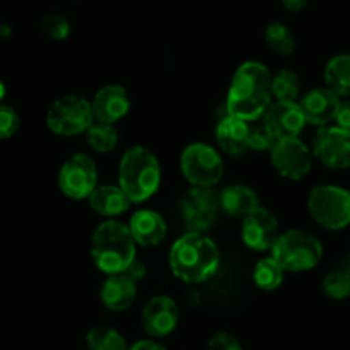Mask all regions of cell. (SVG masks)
I'll list each match as a JSON object with an SVG mask.
<instances>
[{
	"label": "cell",
	"mask_w": 350,
	"mask_h": 350,
	"mask_svg": "<svg viewBox=\"0 0 350 350\" xmlns=\"http://www.w3.org/2000/svg\"><path fill=\"white\" fill-rule=\"evenodd\" d=\"M325 84L338 98H350V53L330 58L325 67Z\"/></svg>",
	"instance_id": "cell-23"
},
{
	"label": "cell",
	"mask_w": 350,
	"mask_h": 350,
	"mask_svg": "<svg viewBox=\"0 0 350 350\" xmlns=\"http://www.w3.org/2000/svg\"><path fill=\"white\" fill-rule=\"evenodd\" d=\"M279 236V221L269 208L258 207L243 219V243L253 252H270Z\"/></svg>",
	"instance_id": "cell-13"
},
{
	"label": "cell",
	"mask_w": 350,
	"mask_h": 350,
	"mask_svg": "<svg viewBox=\"0 0 350 350\" xmlns=\"http://www.w3.org/2000/svg\"><path fill=\"white\" fill-rule=\"evenodd\" d=\"M161 164L156 154L144 146H133L122 156L118 166V187L132 204H142L161 187Z\"/></svg>",
	"instance_id": "cell-4"
},
{
	"label": "cell",
	"mask_w": 350,
	"mask_h": 350,
	"mask_svg": "<svg viewBox=\"0 0 350 350\" xmlns=\"http://www.w3.org/2000/svg\"><path fill=\"white\" fill-rule=\"evenodd\" d=\"M335 122H337L338 129L350 133V99L340 103V108H338L337 116H335Z\"/></svg>",
	"instance_id": "cell-34"
},
{
	"label": "cell",
	"mask_w": 350,
	"mask_h": 350,
	"mask_svg": "<svg viewBox=\"0 0 350 350\" xmlns=\"http://www.w3.org/2000/svg\"><path fill=\"white\" fill-rule=\"evenodd\" d=\"M140 321L147 335L152 338H164L176 330L180 321V308L173 297L159 294L144 306Z\"/></svg>",
	"instance_id": "cell-14"
},
{
	"label": "cell",
	"mask_w": 350,
	"mask_h": 350,
	"mask_svg": "<svg viewBox=\"0 0 350 350\" xmlns=\"http://www.w3.org/2000/svg\"><path fill=\"white\" fill-rule=\"evenodd\" d=\"M180 170L191 187L212 188L224 176V161L212 146L193 142L181 152Z\"/></svg>",
	"instance_id": "cell-7"
},
{
	"label": "cell",
	"mask_w": 350,
	"mask_h": 350,
	"mask_svg": "<svg viewBox=\"0 0 350 350\" xmlns=\"http://www.w3.org/2000/svg\"><path fill=\"white\" fill-rule=\"evenodd\" d=\"M272 103V72L265 64L248 60L236 68L226 99V115L246 123L260 122Z\"/></svg>",
	"instance_id": "cell-1"
},
{
	"label": "cell",
	"mask_w": 350,
	"mask_h": 350,
	"mask_svg": "<svg viewBox=\"0 0 350 350\" xmlns=\"http://www.w3.org/2000/svg\"><path fill=\"white\" fill-rule=\"evenodd\" d=\"M219 202L211 188L191 187L181 198V219L188 232H205L217 219Z\"/></svg>",
	"instance_id": "cell-11"
},
{
	"label": "cell",
	"mask_w": 350,
	"mask_h": 350,
	"mask_svg": "<svg viewBox=\"0 0 350 350\" xmlns=\"http://www.w3.org/2000/svg\"><path fill=\"white\" fill-rule=\"evenodd\" d=\"M170 269L185 284H202L215 275L221 252L205 232H185L170 248Z\"/></svg>",
	"instance_id": "cell-2"
},
{
	"label": "cell",
	"mask_w": 350,
	"mask_h": 350,
	"mask_svg": "<svg viewBox=\"0 0 350 350\" xmlns=\"http://www.w3.org/2000/svg\"><path fill=\"white\" fill-rule=\"evenodd\" d=\"M272 98L280 103H299L301 79L291 68H282L272 75Z\"/></svg>",
	"instance_id": "cell-24"
},
{
	"label": "cell",
	"mask_w": 350,
	"mask_h": 350,
	"mask_svg": "<svg viewBox=\"0 0 350 350\" xmlns=\"http://www.w3.org/2000/svg\"><path fill=\"white\" fill-rule=\"evenodd\" d=\"M308 212L321 228L340 231L350 224V191L337 185H318L308 195Z\"/></svg>",
	"instance_id": "cell-6"
},
{
	"label": "cell",
	"mask_w": 350,
	"mask_h": 350,
	"mask_svg": "<svg viewBox=\"0 0 350 350\" xmlns=\"http://www.w3.org/2000/svg\"><path fill=\"white\" fill-rule=\"evenodd\" d=\"M146 272H147L146 265H144V263L140 262V260L135 258L132 263H130L129 269H126L123 273H125L126 277H130V279H132L133 282L137 284V282H139V280L144 279V275H146Z\"/></svg>",
	"instance_id": "cell-35"
},
{
	"label": "cell",
	"mask_w": 350,
	"mask_h": 350,
	"mask_svg": "<svg viewBox=\"0 0 350 350\" xmlns=\"http://www.w3.org/2000/svg\"><path fill=\"white\" fill-rule=\"evenodd\" d=\"M253 282L262 291H275L284 282V270L272 256L262 258L256 262L253 269Z\"/></svg>",
	"instance_id": "cell-25"
},
{
	"label": "cell",
	"mask_w": 350,
	"mask_h": 350,
	"mask_svg": "<svg viewBox=\"0 0 350 350\" xmlns=\"http://www.w3.org/2000/svg\"><path fill=\"white\" fill-rule=\"evenodd\" d=\"M89 207L106 219H115L125 214L132 202L118 185H98L88 197Z\"/></svg>",
	"instance_id": "cell-21"
},
{
	"label": "cell",
	"mask_w": 350,
	"mask_h": 350,
	"mask_svg": "<svg viewBox=\"0 0 350 350\" xmlns=\"http://www.w3.org/2000/svg\"><path fill=\"white\" fill-rule=\"evenodd\" d=\"M85 140L94 152L106 154L111 152L118 144V132H116L115 125L92 122V125L85 130Z\"/></svg>",
	"instance_id": "cell-26"
},
{
	"label": "cell",
	"mask_w": 350,
	"mask_h": 350,
	"mask_svg": "<svg viewBox=\"0 0 350 350\" xmlns=\"http://www.w3.org/2000/svg\"><path fill=\"white\" fill-rule=\"evenodd\" d=\"M275 137L269 132L262 122L260 123H250L248 132V150H256V152H265V150H272L273 144H275Z\"/></svg>",
	"instance_id": "cell-31"
},
{
	"label": "cell",
	"mask_w": 350,
	"mask_h": 350,
	"mask_svg": "<svg viewBox=\"0 0 350 350\" xmlns=\"http://www.w3.org/2000/svg\"><path fill=\"white\" fill-rule=\"evenodd\" d=\"M282 3L289 12H299V10L306 9L310 0H282Z\"/></svg>",
	"instance_id": "cell-37"
},
{
	"label": "cell",
	"mask_w": 350,
	"mask_h": 350,
	"mask_svg": "<svg viewBox=\"0 0 350 350\" xmlns=\"http://www.w3.org/2000/svg\"><path fill=\"white\" fill-rule=\"evenodd\" d=\"M129 231L139 246L154 248L161 245L167 234V224L163 215L150 208H140L133 212L129 221Z\"/></svg>",
	"instance_id": "cell-18"
},
{
	"label": "cell",
	"mask_w": 350,
	"mask_h": 350,
	"mask_svg": "<svg viewBox=\"0 0 350 350\" xmlns=\"http://www.w3.org/2000/svg\"><path fill=\"white\" fill-rule=\"evenodd\" d=\"M129 350H167V349L154 340H139L135 342L132 347H129Z\"/></svg>",
	"instance_id": "cell-36"
},
{
	"label": "cell",
	"mask_w": 350,
	"mask_h": 350,
	"mask_svg": "<svg viewBox=\"0 0 350 350\" xmlns=\"http://www.w3.org/2000/svg\"><path fill=\"white\" fill-rule=\"evenodd\" d=\"M130 96L123 85L108 84L103 85L94 94L91 101L94 122L115 125L120 120L125 118L130 111Z\"/></svg>",
	"instance_id": "cell-16"
},
{
	"label": "cell",
	"mask_w": 350,
	"mask_h": 350,
	"mask_svg": "<svg viewBox=\"0 0 350 350\" xmlns=\"http://www.w3.org/2000/svg\"><path fill=\"white\" fill-rule=\"evenodd\" d=\"M137 256V245L129 226L116 219H106L91 236V258L106 275L123 273Z\"/></svg>",
	"instance_id": "cell-3"
},
{
	"label": "cell",
	"mask_w": 350,
	"mask_h": 350,
	"mask_svg": "<svg viewBox=\"0 0 350 350\" xmlns=\"http://www.w3.org/2000/svg\"><path fill=\"white\" fill-rule=\"evenodd\" d=\"M99 299L103 306L109 311L120 313V311L129 310L137 299V284L125 273L108 275L99 291Z\"/></svg>",
	"instance_id": "cell-19"
},
{
	"label": "cell",
	"mask_w": 350,
	"mask_h": 350,
	"mask_svg": "<svg viewBox=\"0 0 350 350\" xmlns=\"http://www.w3.org/2000/svg\"><path fill=\"white\" fill-rule=\"evenodd\" d=\"M270 159L277 173L291 181L303 180L313 167V152L299 137L277 140L270 150Z\"/></svg>",
	"instance_id": "cell-10"
},
{
	"label": "cell",
	"mask_w": 350,
	"mask_h": 350,
	"mask_svg": "<svg viewBox=\"0 0 350 350\" xmlns=\"http://www.w3.org/2000/svg\"><path fill=\"white\" fill-rule=\"evenodd\" d=\"M85 344L89 350H129L123 335L109 327H96L89 330Z\"/></svg>",
	"instance_id": "cell-28"
},
{
	"label": "cell",
	"mask_w": 350,
	"mask_h": 350,
	"mask_svg": "<svg viewBox=\"0 0 350 350\" xmlns=\"http://www.w3.org/2000/svg\"><path fill=\"white\" fill-rule=\"evenodd\" d=\"M207 350H243V347L234 335L228 332H217L208 340Z\"/></svg>",
	"instance_id": "cell-33"
},
{
	"label": "cell",
	"mask_w": 350,
	"mask_h": 350,
	"mask_svg": "<svg viewBox=\"0 0 350 350\" xmlns=\"http://www.w3.org/2000/svg\"><path fill=\"white\" fill-rule=\"evenodd\" d=\"M342 99L335 92H332L328 88H317L311 89L299 99V108L303 111L306 125L314 126H328L332 122H335L338 108H340Z\"/></svg>",
	"instance_id": "cell-17"
},
{
	"label": "cell",
	"mask_w": 350,
	"mask_h": 350,
	"mask_svg": "<svg viewBox=\"0 0 350 350\" xmlns=\"http://www.w3.org/2000/svg\"><path fill=\"white\" fill-rule=\"evenodd\" d=\"M262 123L275 137V140L297 139L306 126L299 103H270L267 111L263 113Z\"/></svg>",
	"instance_id": "cell-15"
},
{
	"label": "cell",
	"mask_w": 350,
	"mask_h": 350,
	"mask_svg": "<svg viewBox=\"0 0 350 350\" xmlns=\"http://www.w3.org/2000/svg\"><path fill=\"white\" fill-rule=\"evenodd\" d=\"M265 43L280 57H289L296 50V40L289 27L284 23H270L265 27Z\"/></svg>",
	"instance_id": "cell-27"
},
{
	"label": "cell",
	"mask_w": 350,
	"mask_h": 350,
	"mask_svg": "<svg viewBox=\"0 0 350 350\" xmlns=\"http://www.w3.org/2000/svg\"><path fill=\"white\" fill-rule=\"evenodd\" d=\"M94 122L91 101L79 94H65L55 99L46 111V126L58 137L85 133Z\"/></svg>",
	"instance_id": "cell-8"
},
{
	"label": "cell",
	"mask_w": 350,
	"mask_h": 350,
	"mask_svg": "<svg viewBox=\"0 0 350 350\" xmlns=\"http://www.w3.org/2000/svg\"><path fill=\"white\" fill-rule=\"evenodd\" d=\"M248 132L250 123L226 115L215 126V140L226 154L241 156L248 150Z\"/></svg>",
	"instance_id": "cell-22"
},
{
	"label": "cell",
	"mask_w": 350,
	"mask_h": 350,
	"mask_svg": "<svg viewBox=\"0 0 350 350\" xmlns=\"http://www.w3.org/2000/svg\"><path fill=\"white\" fill-rule=\"evenodd\" d=\"M270 256L282 267L284 272H308L323 258V245L317 236L301 229L280 232Z\"/></svg>",
	"instance_id": "cell-5"
},
{
	"label": "cell",
	"mask_w": 350,
	"mask_h": 350,
	"mask_svg": "<svg viewBox=\"0 0 350 350\" xmlns=\"http://www.w3.org/2000/svg\"><path fill=\"white\" fill-rule=\"evenodd\" d=\"M41 31L51 41H64L70 34V23L62 14H48L41 21Z\"/></svg>",
	"instance_id": "cell-30"
},
{
	"label": "cell",
	"mask_w": 350,
	"mask_h": 350,
	"mask_svg": "<svg viewBox=\"0 0 350 350\" xmlns=\"http://www.w3.org/2000/svg\"><path fill=\"white\" fill-rule=\"evenodd\" d=\"M323 293L325 296L334 301H344L350 296V270L344 265L340 269L334 270L323 279Z\"/></svg>",
	"instance_id": "cell-29"
},
{
	"label": "cell",
	"mask_w": 350,
	"mask_h": 350,
	"mask_svg": "<svg viewBox=\"0 0 350 350\" xmlns=\"http://www.w3.org/2000/svg\"><path fill=\"white\" fill-rule=\"evenodd\" d=\"M311 152L330 170H350V133L338 126H323L314 133Z\"/></svg>",
	"instance_id": "cell-12"
},
{
	"label": "cell",
	"mask_w": 350,
	"mask_h": 350,
	"mask_svg": "<svg viewBox=\"0 0 350 350\" xmlns=\"http://www.w3.org/2000/svg\"><path fill=\"white\" fill-rule=\"evenodd\" d=\"M3 98H5V85H3V82L0 81V101H2Z\"/></svg>",
	"instance_id": "cell-38"
},
{
	"label": "cell",
	"mask_w": 350,
	"mask_h": 350,
	"mask_svg": "<svg viewBox=\"0 0 350 350\" xmlns=\"http://www.w3.org/2000/svg\"><path fill=\"white\" fill-rule=\"evenodd\" d=\"M19 126L21 118L16 109L9 105H0V140L16 135Z\"/></svg>",
	"instance_id": "cell-32"
},
{
	"label": "cell",
	"mask_w": 350,
	"mask_h": 350,
	"mask_svg": "<svg viewBox=\"0 0 350 350\" xmlns=\"http://www.w3.org/2000/svg\"><path fill=\"white\" fill-rule=\"evenodd\" d=\"M98 187V166L84 152L72 154L58 171V188L72 200H84Z\"/></svg>",
	"instance_id": "cell-9"
},
{
	"label": "cell",
	"mask_w": 350,
	"mask_h": 350,
	"mask_svg": "<svg viewBox=\"0 0 350 350\" xmlns=\"http://www.w3.org/2000/svg\"><path fill=\"white\" fill-rule=\"evenodd\" d=\"M219 207L232 219H245L260 207V198L253 188L246 185H229L219 195Z\"/></svg>",
	"instance_id": "cell-20"
}]
</instances>
